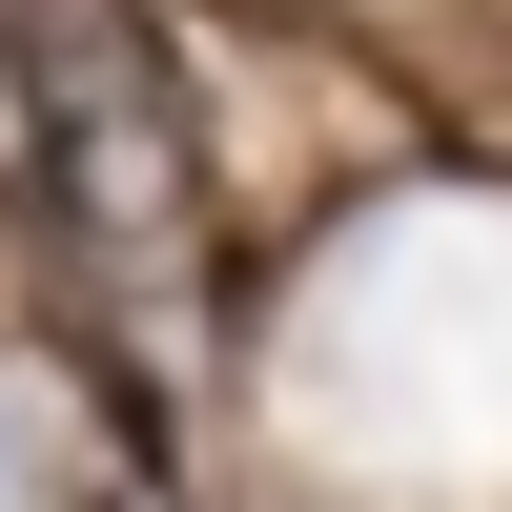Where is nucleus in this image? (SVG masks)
<instances>
[{
  "label": "nucleus",
  "mask_w": 512,
  "mask_h": 512,
  "mask_svg": "<svg viewBox=\"0 0 512 512\" xmlns=\"http://www.w3.org/2000/svg\"><path fill=\"white\" fill-rule=\"evenodd\" d=\"M21 123L41 205H62V287L123 328V369H185V267H205V123L123 0H41L21 21Z\"/></svg>",
  "instance_id": "f257e3e1"
}]
</instances>
